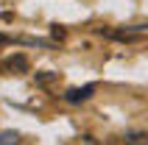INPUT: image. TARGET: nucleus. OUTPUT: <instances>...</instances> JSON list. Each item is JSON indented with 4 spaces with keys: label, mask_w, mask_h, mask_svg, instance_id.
Instances as JSON below:
<instances>
[{
    "label": "nucleus",
    "mask_w": 148,
    "mask_h": 145,
    "mask_svg": "<svg viewBox=\"0 0 148 145\" xmlns=\"http://www.w3.org/2000/svg\"><path fill=\"white\" fill-rule=\"evenodd\" d=\"M92 92H95V84H84V87H70L64 92V101L67 103H84V101H90Z\"/></svg>",
    "instance_id": "nucleus-1"
},
{
    "label": "nucleus",
    "mask_w": 148,
    "mask_h": 145,
    "mask_svg": "<svg viewBox=\"0 0 148 145\" xmlns=\"http://www.w3.org/2000/svg\"><path fill=\"white\" fill-rule=\"evenodd\" d=\"M0 42H6V36H0Z\"/></svg>",
    "instance_id": "nucleus-5"
},
{
    "label": "nucleus",
    "mask_w": 148,
    "mask_h": 145,
    "mask_svg": "<svg viewBox=\"0 0 148 145\" xmlns=\"http://www.w3.org/2000/svg\"><path fill=\"white\" fill-rule=\"evenodd\" d=\"M6 67H8V70H25L28 62H25V56H14V59H8V62H6Z\"/></svg>",
    "instance_id": "nucleus-4"
},
{
    "label": "nucleus",
    "mask_w": 148,
    "mask_h": 145,
    "mask_svg": "<svg viewBox=\"0 0 148 145\" xmlns=\"http://www.w3.org/2000/svg\"><path fill=\"white\" fill-rule=\"evenodd\" d=\"M0 145H20V134L17 131H3L0 134Z\"/></svg>",
    "instance_id": "nucleus-3"
},
{
    "label": "nucleus",
    "mask_w": 148,
    "mask_h": 145,
    "mask_svg": "<svg viewBox=\"0 0 148 145\" xmlns=\"http://www.w3.org/2000/svg\"><path fill=\"white\" fill-rule=\"evenodd\" d=\"M123 145H148V129L126 131L123 134Z\"/></svg>",
    "instance_id": "nucleus-2"
}]
</instances>
